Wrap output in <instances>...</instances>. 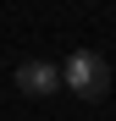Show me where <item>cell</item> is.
Listing matches in <instances>:
<instances>
[{
  "label": "cell",
  "instance_id": "7a4b0ae2",
  "mask_svg": "<svg viewBox=\"0 0 116 121\" xmlns=\"http://www.w3.org/2000/svg\"><path fill=\"white\" fill-rule=\"evenodd\" d=\"M17 88H22L28 99H50L55 88H61V66H55V60H22V66H17Z\"/></svg>",
  "mask_w": 116,
  "mask_h": 121
},
{
  "label": "cell",
  "instance_id": "6da1fadb",
  "mask_svg": "<svg viewBox=\"0 0 116 121\" xmlns=\"http://www.w3.org/2000/svg\"><path fill=\"white\" fill-rule=\"evenodd\" d=\"M61 88H72L77 99H105L111 94V60L100 50H72L66 55V66H61Z\"/></svg>",
  "mask_w": 116,
  "mask_h": 121
}]
</instances>
